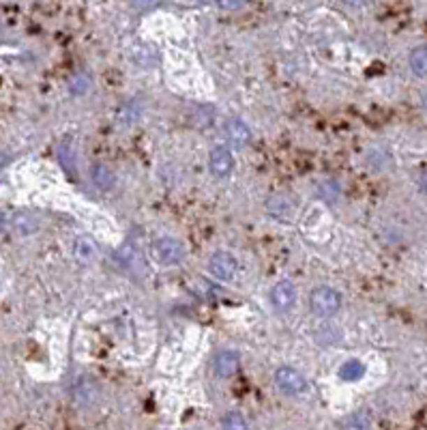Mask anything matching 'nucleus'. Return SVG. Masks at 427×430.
Instances as JSON below:
<instances>
[{"mask_svg": "<svg viewBox=\"0 0 427 430\" xmlns=\"http://www.w3.org/2000/svg\"><path fill=\"white\" fill-rule=\"evenodd\" d=\"M339 306H341L339 293L329 289V286H320V289H316L314 293L309 295V308H311V312L316 314V317L329 319L339 310Z\"/></svg>", "mask_w": 427, "mask_h": 430, "instance_id": "obj_1", "label": "nucleus"}, {"mask_svg": "<svg viewBox=\"0 0 427 430\" xmlns=\"http://www.w3.org/2000/svg\"><path fill=\"white\" fill-rule=\"evenodd\" d=\"M153 258L161 265H177L183 261V245L174 237H161L153 245Z\"/></svg>", "mask_w": 427, "mask_h": 430, "instance_id": "obj_2", "label": "nucleus"}, {"mask_svg": "<svg viewBox=\"0 0 427 430\" xmlns=\"http://www.w3.org/2000/svg\"><path fill=\"white\" fill-rule=\"evenodd\" d=\"M209 269L217 280L227 282V280H232L234 273H237V261H234V256L230 252H215L211 256Z\"/></svg>", "mask_w": 427, "mask_h": 430, "instance_id": "obj_3", "label": "nucleus"}, {"mask_svg": "<svg viewBox=\"0 0 427 430\" xmlns=\"http://www.w3.org/2000/svg\"><path fill=\"white\" fill-rule=\"evenodd\" d=\"M271 303L277 312H288L297 303V289L292 282H279L271 291Z\"/></svg>", "mask_w": 427, "mask_h": 430, "instance_id": "obj_4", "label": "nucleus"}, {"mask_svg": "<svg viewBox=\"0 0 427 430\" xmlns=\"http://www.w3.org/2000/svg\"><path fill=\"white\" fill-rule=\"evenodd\" d=\"M275 383L281 392H286V394H301L307 387L303 375L297 372L294 368H279L275 372Z\"/></svg>", "mask_w": 427, "mask_h": 430, "instance_id": "obj_5", "label": "nucleus"}, {"mask_svg": "<svg viewBox=\"0 0 427 430\" xmlns=\"http://www.w3.org/2000/svg\"><path fill=\"white\" fill-rule=\"evenodd\" d=\"M97 394H99V389H97V385H95V381L91 377H82L73 385V398H75V403L82 405V407L93 405Z\"/></svg>", "mask_w": 427, "mask_h": 430, "instance_id": "obj_6", "label": "nucleus"}, {"mask_svg": "<svg viewBox=\"0 0 427 430\" xmlns=\"http://www.w3.org/2000/svg\"><path fill=\"white\" fill-rule=\"evenodd\" d=\"M232 168H234V159H232V153L225 147H217L211 153V170L215 177H227L232 172Z\"/></svg>", "mask_w": 427, "mask_h": 430, "instance_id": "obj_7", "label": "nucleus"}, {"mask_svg": "<svg viewBox=\"0 0 427 430\" xmlns=\"http://www.w3.org/2000/svg\"><path fill=\"white\" fill-rule=\"evenodd\" d=\"M241 368V359L234 351H221L217 357H215V372L219 377H232L237 375Z\"/></svg>", "mask_w": 427, "mask_h": 430, "instance_id": "obj_8", "label": "nucleus"}, {"mask_svg": "<svg viewBox=\"0 0 427 430\" xmlns=\"http://www.w3.org/2000/svg\"><path fill=\"white\" fill-rule=\"evenodd\" d=\"M269 213L277 220H283V222H290L292 215L297 213V207L294 203L288 198V196H273L269 200Z\"/></svg>", "mask_w": 427, "mask_h": 430, "instance_id": "obj_9", "label": "nucleus"}, {"mask_svg": "<svg viewBox=\"0 0 427 430\" xmlns=\"http://www.w3.org/2000/svg\"><path fill=\"white\" fill-rule=\"evenodd\" d=\"M223 131H225V136H227V140L230 142H234L237 147H243V145H247L249 142V138H251V131H249V127L243 123V121H239V119H230V121H225V125H223Z\"/></svg>", "mask_w": 427, "mask_h": 430, "instance_id": "obj_10", "label": "nucleus"}, {"mask_svg": "<svg viewBox=\"0 0 427 430\" xmlns=\"http://www.w3.org/2000/svg\"><path fill=\"white\" fill-rule=\"evenodd\" d=\"M91 179H93V183H95L99 189H112L114 183H117V177H114V172H112L107 166H103V164L93 166Z\"/></svg>", "mask_w": 427, "mask_h": 430, "instance_id": "obj_11", "label": "nucleus"}, {"mask_svg": "<svg viewBox=\"0 0 427 430\" xmlns=\"http://www.w3.org/2000/svg\"><path fill=\"white\" fill-rule=\"evenodd\" d=\"M365 375V366L359 359H348L344 366L339 368V379L341 381H359Z\"/></svg>", "mask_w": 427, "mask_h": 430, "instance_id": "obj_12", "label": "nucleus"}, {"mask_svg": "<svg viewBox=\"0 0 427 430\" xmlns=\"http://www.w3.org/2000/svg\"><path fill=\"white\" fill-rule=\"evenodd\" d=\"M410 69L417 73V76H427V48H414L410 52Z\"/></svg>", "mask_w": 427, "mask_h": 430, "instance_id": "obj_13", "label": "nucleus"}, {"mask_svg": "<svg viewBox=\"0 0 427 430\" xmlns=\"http://www.w3.org/2000/svg\"><path fill=\"white\" fill-rule=\"evenodd\" d=\"M221 424H223V430H249L245 417L241 413H234V411L227 413Z\"/></svg>", "mask_w": 427, "mask_h": 430, "instance_id": "obj_14", "label": "nucleus"}, {"mask_svg": "<svg viewBox=\"0 0 427 430\" xmlns=\"http://www.w3.org/2000/svg\"><path fill=\"white\" fill-rule=\"evenodd\" d=\"M95 245L89 241V239H80L77 241V256L82 258V261H93L95 258Z\"/></svg>", "mask_w": 427, "mask_h": 430, "instance_id": "obj_15", "label": "nucleus"}, {"mask_svg": "<svg viewBox=\"0 0 427 430\" xmlns=\"http://www.w3.org/2000/svg\"><path fill=\"white\" fill-rule=\"evenodd\" d=\"M344 426H346V430H369V422H367V417L361 415V413L350 415Z\"/></svg>", "mask_w": 427, "mask_h": 430, "instance_id": "obj_16", "label": "nucleus"}, {"mask_svg": "<svg viewBox=\"0 0 427 430\" xmlns=\"http://www.w3.org/2000/svg\"><path fill=\"white\" fill-rule=\"evenodd\" d=\"M423 103H425V108H427V93H425V97H423Z\"/></svg>", "mask_w": 427, "mask_h": 430, "instance_id": "obj_17", "label": "nucleus"}]
</instances>
